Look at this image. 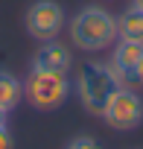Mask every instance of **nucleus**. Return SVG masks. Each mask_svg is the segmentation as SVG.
<instances>
[{"label":"nucleus","mask_w":143,"mask_h":149,"mask_svg":"<svg viewBox=\"0 0 143 149\" xmlns=\"http://www.w3.org/2000/svg\"><path fill=\"white\" fill-rule=\"evenodd\" d=\"M117 35L120 38H131V41H143V6L131 3L117 18Z\"/></svg>","instance_id":"nucleus-8"},{"label":"nucleus","mask_w":143,"mask_h":149,"mask_svg":"<svg viewBox=\"0 0 143 149\" xmlns=\"http://www.w3.org/2000/svg\"><path fill=\"white\" fill-rule=\"evenodd\" d=\"M117 38H120L117 35V18L108 9L85 6L70 21V41L76 44V50L99 53V50H108Z\"/></svg>","instance_id":"nucleus-1"},{"label":"nucleus","mask_w":143,"mask_h":149,"mask_svg":"<svg viewBox=\"0 0 143 149\" xmlns=\"http://www.w3.org/2000/svg\"><path fill=\"white\" fill-rule=\"evenodd\" d=\"M117 88H120V79H117V70L111 67V61H85L76 73V97L88 114L99 117L105 100Z\"/></svg>","instance_id":"nucleus-3"},{"label":"nucleus","mask_w":143,"mask_h":149,"mask_svg":"<svg viewBox=\"0 0 143 149\" xmlns=\"http://www.w3.org/2000/svg\"><path fill=\"white\" fill-rule=\"evenodd\" d=\"M64 29V9L56 0H35L26 12V32L35 41H53Z\"/></svg>","instance_id":"nucleus-5"},{"label":"nucleus","mask_w":143,"mask_h":149,"mask_svg":"<svg viewBox=\"0 0 143 149\" xmlns=\"http://www.w3.org/2000/svg\"><path fill=\"white\" fill-rule=\"evenodd\" d=\"M32 64L70 73V67H73V53H70L67 44H61V41H56V38H53V41H41V47H38L35 56H32Z\"/></svg>","instance_id":"nucleus-7"},{"label":"nucleus","mask_w":143,"mask_h":149,"mask_svg":"<svg viewBox=\"0 0 143 149\" xmlns=\"http://www.w3.org/2000/svg\"><path fill=\"white\" fill-rule=\"evenodd\" d=\"M137 85L143 88V61H140V67H137Z\"/></svg>","instance_id":"nucleus-12"},{"label":"nucleus","mask_w":143,"mask_h":149,"mask_svg":"<svg viewBox=\"0 0 143 149\" xmlns=\"http://www.w3.org/2000/svg\"><path fill=\"white\" fill-rule=\"evenodd\" d=\"M143 61V41H131V38H120L114 44V56H111V67L117 70V79L126 88L137 85V67Z\"/></svg>","instance_id":"nucleus-6"},{"label":"nucleus","mask_w":143,"mask_h":149,"mask_svg":"<svg viewBox=\"0 0 143 149\" xmlns=\"http://www.w3.org/2000/svg\"><path fill=\"white\" fill-rule=\"evenodd\" d=\"M6 117H9V111H6V108H0V126H6Z\"/></svg>","instance_id":"nucleus-13"},{"label":"nucleus","mask_w":143,"mask_h":149,"mask_svg":"<svg viewBox=\"0 0 143 149\" xmlns=\"http://www.w3.org/2000/svg\"><path fill=\"white\" fill-rule=\"evenodd\" d=\"M64 149H102L99 146V140H94L91 134H79V137H73Z\"/></svg>","instance_id":"nucleus-10"},{"label":"nucleus","mask_w":143,"mask_h":149,"mask_svg":"<svg viewBox=\"0 0 143 149\" xmlns=\"http://www.w3.org/2000/svg\"><path fill=\"white\" fill-rule=\"evenodd\" d=\"M73 82L64 70H53V67H38L32 64L26 79H24V97L29 100V105L35 111H56L67 102Z\"/></svg>","instance_id":"nucleus-2"},{"label":"nucleus","mask_w":143,"mask_h":149,"mask_svg":"<svg viewBox=\"0 0 143 149\" xmlns=\"http://www.w3.org/2000/svg\"><path fill=\"white\" fill-rule=\"evenodd\" d=\"M134 3H137V6H143V0H134Z\"/></svg>","instance_id":"nucleus-14"},{"label":"nucleus","mask_w":143,"mask_h":149,"mask_svg":"<svg viewBox=\"0 0 143 149\" xmlns=\"http://www.w3.org/2000/svg\"><path fill=\"white\" fill-rule=\"evenodd\" d=\"M99 117H102V123H105L108 129H114V132H131V129H137V126L143 123V100H140V94H137L134 88L120 85V88L105 100Z\"/></svg>","instance_id":"nucleus-4"},{"label":"nucleus","mask_w":143,"mask_h":149,"mask_svg":"<svg viewBox=\"0 0 143 149\" xmlns=\"http://www.w3.org/2000/svg\"><path fill=\"white\" fill-rule=\"evenodd\" d=\"M0 149H15V140H12L6 126H0Z\"/></svg>","instance_id":"nucleus-11"},{"label":"nucleus","mask_w":143,"mask_h":149,"mask_svg":"<svg viewBox=\"0 0 143 149\" xmlns=\"http://www.w3.org/2000/svg\"><path fill=\"white\" fill-rule=\"evenodd\" d=\"M24 100V82L18 76H12V73L0 70V108H18V102Z\"/></svg>","instance_id":"nucleus-9"}]
</instances>
